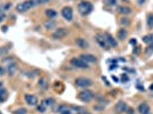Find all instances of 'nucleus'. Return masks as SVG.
<instances>
[{
    "label": "nucleus",
    "instance_id": "f257e3e1",
    "mask_svg": "<svg viewBox=\"0 0 153 114\" xmlns=\"http://www.w3.org/2000/svg\"><path fill=\"white\" fill-rule=\"evenodd\" d=\"M78 10L80 15L82 16H86V15H89L91 12H93V5L89 1H80L79 5H78Z\"/></svg>",
    "mask_w": 153,
    "mask_h": 114
},
{
    "label": "nucleus",
    "instance_id": "f03ea898",
    "mask_svg": "<svg viewBox=\"0 0 153 114\" xmlns=\"http://www.w3.org/2000/svg\"><path fill=\"white\" fill-rule=\"evenodd\" d=\"M34 5H36V0H25L23 2H19L16 6V10L19 13H25L29 9H31Z\"/></svg>",
    "mask_w": 153,
    "mask_h": 114
},
{
    "label": "nucleus",
    "instance_id": "7ed1b4c3",
    "mask_svg": "<svg viewBox=\"0 0 153 114\" xmlns=\"http://www.w3.org/2000/svg\"><path fill=\"white\" fill-rule=\"evenodd\" d=\"M76 87H79V88H88L90 87L91 84H93V81L88 79V78H76V81H74Z\"/></svg>",
    "mask_w": 153,
    "mask_h": 114
},
{
    "label": "nucleus",
    "instance_id": "20e7f679",
    "mask_svg": "<svg viewBox=\"0 0 153 114\" xmlns=\"http://www.w3.org/2000/svg\"><path fill=\"white\" fill-rule=\"evenodd\" d=\"M70 63L72 66L78 67V69H88V63H86L85 61H82L80 57H74L70 61Z\"/></svg>",
    "mask_w": 153,
    "mask_h": 114
},
{
    "label": "nucleus",
    "instance_id": "39448f33",
    "mask_svg": "<svg viewBox=\"0 0 153 114\" xmlns=\"http://www.w3.org/2000/svg\"><path fill=\"white\" fill-rule=\"evenodd\" d=\"M4 62L7 64L6 69H5L6 72H8V74H9V76H13L14 73L16 72V70H17V64L15 63L12 58H10V59H5Z\"/></svg>",
    "mask_w": 153,
    "mask_h": 114
},
{
    "label": "nucleus",
    "instance_id": "423d86ee",
    "mask_svg": "<svg viewBox=\"0 0 153 114\" xmlns=\"http://www.w3.org/2000/svg\"><path fill=\"white\" fill-rule=\"evenodd\" d=\"M79 99L81 101H85V103H88L93 99V97H94V94L90 91V90H83L81 91L80 94H79Z\"/></svg>",
    "mask_w": 153,
    "mask_h": 114
},
{
    "label": "nucleus",
    "instance_id": "0eeeda50",
    "mask_svg": "<svg viewBox=\"0 0 153 114\" xmlns=\"http://www.w3.org/2000/svg\"><path fill=\"white\" fill-rule=\"evenodd\" d=\"M68 36V30L65 27H59V29H56L55 32L53 33V38L54 39H63Z\"/></svg>",
    "mask_w": 153,
    "mask_h": 114
},
{
    "label": "nucleus",
    "instance_id": "6e6552de",
    "mask_svg": "<svg viewBox=\"0 0 153 114\" xmlns=\"http://www.w3.org/2000/svg\"><path fill=\"white\" fill-rule=\"evenodd\" d=\"M61 14H62V16H63L66 21H71V19H73V10H72V8L69 6L63 7V9H62Z\"/></svg>",
    "mask_w": 153,
    "mask_h": 114
},
{
    "label": "nucleus",
    "instance_id": "1a4fd4ad",
    "mask_svg": "<svg viewBox=\"0 0 153 114\" xmlns=\"http://www.w3.org/2000/svg\"><path fill=\"white\" fill-rule=\"evenodd\" d=\"M24 99H25V103L30 106H37L38 105V98L34 95H31V94H26L24 96Z\"/></svg>",
    "mask_w": 153,
    "mask_h": 114
},
{
    "label": "nucleus",
    "instance_id": "9d476101",
    "mask_svg": "<svg viewBox=\"0 0 153 114\" xmlns=\"http://www.w3.org/2000/svg\"><path fill=\"white\" fill-rule=\"evenodd\" d=\"M127 103H125L123 101H118L117 104H115V106H114V110H115V112L118 114H121V113H125L126 111H127Z\"/></svg>",
    "mask_w": 153,
    "mask_h": 114
},
{
    "label": "nucleus",
    "instance_id": "9b49d317",
    "mask_svg": "<svg viewBox=\"0 0 153 114\" xmlns=\"http://www.w3.org/2000/svg\"><path fill=\"white\" fill-rule=\"evenodd\" d=\"M59 114H73V111H72V107L71 106H68V105H58L57 108H56Z\"/></svg>",
    "mask_w": 153,
    "mask_h": 114
},
{
    "label": "nucleus",
    "instance_id": "f8f14e48",
    "mask_svg": "<svg viewBox=\"0 0 153 114\" xmlns=\"http://www.w3.org/2000/svg\"><path fill=\"white\" fill-rule=\"evenodd\" d=\"M95 38H96V42L100 44L102 48L108 49V42H106V40H105V38H104V36H103V34H97Z\"/></svg>",
    "mask_w": 153,
    "mask_h": 114
},
{
    "label": "nucleus",
    "instance_id": "ddd939ff",
    "mask_svg": "<svg viewBox=\"0 0 153 114\" xmlns=\"http://www.w3.org/2000/svg\"><path fill=\"white\" fill-rule=\"evenodd\" d=\"M80 58L85 61L86 63H95L96 61V57L94 55H91V54H82V55H80Z\"/></svg>",
    "mask_w": 153,
    "mask_h": 114
},
{
    "label": "nucleus",
    "instance_id": "4468645a",
    "mask_svg": "<svg viewBox=\"0 0 153 114\" xmlns=\"http://www.w3.org/2000/svg\"><path fill=\"white\" fill-rule=\"evenodd\" d=\"M138 112H140V114H150L151 113V108L146 103H142L138 105Z\"/></svg>",
    "mask_w": 153,
    "mask_h": 114
},
{
    "label": "nucleus",
    "instance_id": "2eb2a0df",
    "mask_svg": "<svg viewBox=\"0 0 153 114\" xmlns=\"http://www.w3.org/2000/svg\"><path fill=\"white\" fill-rule=\"evenodd\" d=\"M104 38H105V40H106V42H108V46H111V47H117V46H118L117 40H115L110 33H105V34H104Z\"/></svg>",
    "mask_w": 153,
    "mask_h": 114
},
{
    "label": "nucleus",
    "instance_id": "dca6fc26",
    "mask_svg": "<svg viewBox=\"0 0 153 114\" xmlns=\"http://www.w3.org/2000/svg\"><path fill=\"white\" fill-rule=\"evenodd\" d=\"M76 46H78L79 48H81V49H85V48H87V47H88V42H87V40H86V39H83V38H76Z\"/></svg>",
    "mask_w": 153,
    "mask_h": 114
},
{
    "label": "nucleus",
    "instance_id": "f3484780",
    "mask_svg": "<svg viewBox=\"0 0 153 114\" xmlns=\"http://www.w3.org/2000/svg\"><path fill=\"white\" fill-rule=\"evenodd\" d=\"M8 98V91L4 87L0 88V103H4Z\"/></svg>",
    "mask_w": 153,
    "mask_h": 114
},
{
    "label": "nucleus",
    "instance_id": "a211bd4d",
    "mask_svg": "<svg viewBox=\"0 0 153 114\" xmlns=\"http://www.w3.org/2000/svg\"><path fill=\"white\" fill-rule=\"evenodd\" d=\"M117 12L119 14H122V15H128V14L131 13V9L129 8V7H126V6H120L118 7V9H117Z\"/></svg>",
    "mask_w": 153,
    "mask_h": 114
},
{
    "label": "nucleus",
    "instance_id": "6ab92c4d",
    "mask_svg": "<svg viewBox=\"0 0 153 114\" xmlns=\"http://www.w3.org/2000/svg\"><path fill=\"white\" fill-rule=\"evenodd\" d=\"M127 34H128V32L126 29H120L119 31H118V39H120V40H123V39L127 37Z\"/></svg>",
    "mask_w": 153,
    "mask_h": 114
},
{
    "label": "nucleus",
    "instance_id": "aec40b11",
    "mask_svg": "<svg viewBox=\"0 0 153 114\" xmlns=\"http://www.w3.org/2000/svg\"><path fill=\"white\" fill-rule=\"evenodd\" d=\"M146 19H147V26H149L150 29H152L153 27V14L152 13L147 14Z\"/></svg>",
    "mask_w": 153,
    "mask_h": 114
},
{
    "label": "nucleus",
    "instance_id": "412c9836",
    "mask_svg": "<svg viewBox=\"0 0 153 114\" xmlns=\"http://www.w3.org/2000/svg\"><path fill=\"white\" fill-rule=\"evenodd\" d=\"M46 15H47V17L53 19V17H55V16L57 15V12L54 10V9H47V10H46Z\"/></svg>",
    "mask_w": 153,
    "mask_h": 114
},
{
    "label": "nucleus",
    "instance_id": "4be33fe9",
    "mask_svg": "<svg viewBox=\"0 0 153 114\" xmlns=\"http://www.w3.org/2000/svg\"><path fill=\"white\" fill-rule=\"evenodd\" d=\"M143 41L147 44H153V34H147V36H145V37L143 38Z\"/></svg>",
    "mask_w": 153,
    "mask_h": 114
},
{
    "label": "nucleus",
    "instance_id": "5701e85b",
    "mask_svg": "<svg viewBox=\"0 0 153 114\" xmlns=\"http://www.w3.org/2000/svg\"><path fill=\"white\" fill-rule=\"evenodd\" d=\"M9 7H10V4H2V5H0V15L5 14V12Z\"/></svg>",
    "mask_w": 153,
    "mask_h": 114
},
{
    "label": "nucleus",
    "instance_id": "b1692460",
    "mask_svg": "<svg viewBox=\"0 0 153 114\" xmlns=\"http://www.w3.org/2000/svg\"><path fill=\"white\" fill-rule=\"evenodd\" d=\"M153 54V44H149L147 46V48L145 49V56H151Z\"/></svg>",
    "mask_w": 153,
    "mask_h": 114
},
{
    "label": "nucleus",
    "instance_id": "393cba45",
    "mask_svg": "<svg viewBox=\"0 0 153 114\" xmlns=\"http://www.w3.org/2000/svg\"><path fill=\"white\" fill-rule=\"evenodd\" d=\"M55 25H56V23H55L54 21H47V22L45 23L46 29H48V30H51V29H53V27H55Z\"/></svg>",
    "mask_w": 153,
    "mask_h": 114
},
{
    "label": "nucleus",
    "instance_id": "a878e982",
    "mask_svg": "<svg viewBox=\"0 0 153 114\" xmlns=\"http://www.w3.org/2000/svg\"><path fill=\"white\" fill-rule=\"evenodd\" d=\"M46 107H47V106L45 105V103L42 101V103H40V105L37 106V110H38V112H40V113H44L46 111Z\"/></svg>",
    "mask_w": 153,
    "mask_h": 114
},
{
    "label": "nucleus",
    "instance_id": "bb28decb",
    "mask_svg": "<svg viewBox=\"0 0 153 114\" xmlns=\"http://www.w3.org/2000/svg\"><path fill=\"white\" fill-rule=\"evenodd\" d=\"M39 87H41L42 89H46L48 86H47V80L46 79H40L39 80Z\"/></svg>",
    "mask_w": 153,
    "mask_h": 114
},
{
    "label": "nucleus",
    "instance_id": "cd10ccee",
    "mask_svg": "<svg viewBox=\"0 0 153 114\" xmlns=\"http://www.w3.org/2000/svg\"><path fill=\"white\" fill-rule=\"evenodd\" d=\"M44 103H45L46 106H53L54 103H55V101H54L53 98H46L45 101H44Z\"/></svg>",
    "mask_w": 153,
    "mask_h": 114
},
{
    "label": "nucleus",
    "instance_id": "c85d7f7f",
    "mask_svg": "<svg viewBox=\"0 0 153 114\" xmlns=\"http://www.w3.org/2000/svg\"><path fill=\"white\" fill-rule=\"evenodd\" d=\"M26 108L22 107V108H17V110H15L14 111V114H26Z\"/></svg>",
    "mask_w": 153,
    "mask_h": 114
},
{
    "label": "nucleus",
    "instance_id": "c756f323",
    "mask_svg": "<svg viewBox=\"0 0 153 114\" xmlns=\"http://www.w3.org/2000/svg\"><path fill=\"white\" fill-rule=\"evenodd\" d=\"M115 2H117V0H104V4L106 6H114Z\"/></svg>",
    "mask_w": 153,
    "mask_h": 114
},
{
    "label": "nucleus",
    "instance_id": "7c9ffc66",
    "mask_svg": "<svg viewBox=\"0 0 153 114\" xmlns=\"http://www.w3.org/2000/svg\"><path fill=\"white\" fill-rule=\"evenodd\" d=\"M47 2H49V0H36V4L38 5H45Z\"/></svg>",
    "mask_w": 153,
    "mask_h": 114
},
{
    "label": "nucleus",
    "instance_id": "2f4dec72",
    "mask_svg": "<svg viewBox=\"0 0 153 114\" xmlns=\"http://www.w3.org/2000/svg\"><path fill=\"white\" fill-rule=\"evenodd\" d=\"M7 51H8V48H6V47H0V55L5 54Z\"/></svg>",
    "mask_w": 153,
    "mask_h": 114
},
{
    "label": "nucleus",
    "instance_id": "473e14b6",
    "mask_svg": "<svg viewBox=\"0 0 153 114\" xmlns=\"http://www.w3.org/2000/svg\"><path fill=\"white\" fill-rule=\"evenodd\" d=\"M5 72H6V70H5L2 66H0V76H4V74H5Z\"/></svg>",
    "mask_w": 153,
    "mask_h": 114
},
{
    "label": "nucleus",
    "instance_id": "72a5a7b5",
    "mask_svg": "<svg viewBox=\"0 0 153 114\" xmlns=\"http://www.w3.org/2000/svg\"><path fill=\"white\" fill-rule=\"evenodd\" d=\"M6 19V15L5 14H2V15H0V22H2L4 19Z\"/></svg>",
    "mask_w": 153,
    "mask_h": 114
},
{
    "label": "nucleus",
    "instance_id": "f704fd0d",
    "mask_svg": "<svg viewBox=\"0 0 153 114\" xmlns=\"http://www.w3.org/2000/svg\"><path fill=\"white\" fill-rule=\"evenodd\" d=\"M128 111V114H134V110L133 108H127Z\"/></svg>",
    "mask_w": 153,
    "mask_h": 114
},
{
    "label": "nucleus",
    "instance_id": "c9c22d12",
    "mask_svg": "<svg viewBox=\"0 0 153 114\" xmlns=\"http://www.w3.org/2000/svg\"><path fill=\"white\" fill-rule=\"evenodd\" d=\"M144 2H145V0H137V4L138 5H143Z\"/></svg>",
    "mask_w": 153,
    "mask_h": 114
},
{
    "label": "nucleus",
    "instance_id": "e433bc0d",
    "mask_svg": "<svg viewBox=\"0 0 153 114\" xmlns=\"http://www.w3.org/2000/svg\"><path fill=\"white\" fill-rule=\"evenodd\" d=\"M135 42H136V41H135L134 39H133V40H130V44H135Z\"/></svg>",
    "mask_w": 153,
    "mask_h": 114
},
{
    "label": "nucleus",
    "instance_id": "4c0bfd02",
    "mask_svg": "<svg viewBox=\"0 0 153 114\" xmlns=\"http://www.w3.org/2000/svg\"><path fill=\"white\" fill-rule=\"evenodd\" d=\"M0 88H1V82H0Z\"/></svg>",
    "mask_w": 153,
    "mask_h": 114
},
{
    "label": "nucleus",
    "instance_id": "58836bf2",
    "mask_svg": "<svg viewBox=\"0 0 153 114\" xmlns=\"http://www.w3.org/2000/svg\"><path fill=\"white\" fill-rule=\"evenodd\" d=\"M151 89H153V84H152V87H151Z\"/></svg>",
    "mask_w": 153,
    "mask_h": 114
}]
</instances>
